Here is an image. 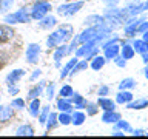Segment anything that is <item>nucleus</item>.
Instances as JSON below:
<instances>
[{"instance_id": "nucleus-20", "label": "nucleus", "mask_w": 148, "mask_h": 139, "mask_svg": "<svg viewBox=\"0 0 148 139\" xmlns=\"http://www.w3.org/2000/svg\"><path fill=\"white\" fill-rule=\"evenodd\" d=\"M116 63L119 65V67H125V65H127V60H125L123 57H117V56H116Z\"/></svg>"}, {"instance_id": "nucleus-24", "label": "nucleus", "mask_w": 148, "mask_h": 139, "mask_svg": "<svg viewBox=\"0 0 148 139\" xmlns=\"http://www.w3.org/2000/svg\"><path fill=\"white\" fill-rule=\"evenodd\" d=\"M60 122H62V124H68L69 122V118H68V116H60Z\"/></svg>"}, {"instance_id": "nucleus-23", "label": "nucleus", "mask_w": 148, "mask_h": 139, "mask_svg": "<svg viewBox=\"0 0 148 139\" xmlns=\"http://www.w3.org/2000/svg\"><path fill=\"white\" fill-rule=\"evenodd\" d=\"M22 74H23V73L20 71V70H18V71H17V73H12V74H11V76H9V79H12V81H16V79H18V77H20V76H22Z\"/></svg>"}, {"instance_id": "nucleus-25", "label": "nucleus", "mask_w": 148, "mask_h": 139, "mask_svg": "<svg viewBox=\"0 0 148 139\" xmlns=\"http://www.w3.org/2000/svg\"><path fill=\"white\" fill-rule=\"evenodd\" d=\"M106 93H108V88H106V87H102L100 91H99V94H100V96H105Z\"/></svg>"}, {"instance_id": "nucleus-21", "label": "nucleus", "mask_w": 148, "mask_h": 139, "mask_svg": "<svg viewBox=\"0 0 148 139\" xmlns=\"http://www.w3.org/2000/svg\"><path fill=\"white\" fill-rule=\"evenodd\" d=\"M59 107H60V110H65V111L69 110V104H66L65 100H59Z\"/></svg>"}, {"instance_id": "nucleus-17", "label": "nucleus", "mask_w": 148, "mask_h": 139, "mask_svg": "<svg viewBox=\"0 0 148 139\" xmlns=\"http://www.w3.org/2000/svg\"><path fill=\"white\" fill-rule=\"evenodd\" d=\"M37 113H39V100H34L32 105H31V114L36 116Z\"/></svg>"}, {"instance_id": "nucleus-26", "label": "nucleus", "mask_w": 148, "mask_h": 139, "mask_svg": "<svg viewBox=\"0 0 148 139\" xmlns=\"http://www.w3.org/2000/svg\"><path fill=\"white\" fill-rule=\"evenodd\" d=\"M103 2H105V3H108V5H113V6H114V5H117V3H119V0H103Z\"/></svg>"}, {"instance_id": "nucleus-22", "label": "nucleus", "mask_w": 148, "mask_h": 139, "mask_svg": "<svg viewBox=\"0 0 148 139\" xmlns=\"http://www.w3.org/2000/svg\"><path fill=\"white\" fill-rule=\"evenodd\" d=\"M60 94H62V96H69V94H71V88H69V87H65L63 90L60 91Z\"/></svg>"}, {"instance_id": "nucleus-19", "label": "nucleus", "mask_w": 148, "mask_h": 139, "mask_svg": "<svg viewBox=\"0 0 148 139\" xmlns=\"http://www.w3.org/2000/svg\"><path fill=\"white\" fill-rule=\"evenodd\" d=\"M136 31H139V32H145V31H148V22H143L142 25H139Z\"/></svg>"}, {"instance_id": "nucleus-31", "label": "nucleus", "mask_w": 148, "mask_h": 139, "mask_svg": "<svg viewBox=\"0 0 148 139\" xmlns=\"http://www.w3.org/2000/svg\"><path fill=\"white\" fill-rule=\"evenodd\" d=\"M130 3H133V5H137V3H140V0H130Z\"/></svg>"}, {"instance_id": "nucleus-6", "label": "nucleus", "mask_w": 148, "mask_h": 139, "mask_svg": "<svg viewBox=\"0 0 148 139\" xmlns=\"http://www.w3.org/2000/svg\"><path fill=\"white\" fill-rule=\"evenodd\" d=\"M102 119H103V122H117V120H120V114L114 113V110L105 111V114Z\"/></svg>"}, {"instance_id": "nucleus-10", "label": "nucleus", "mask_w": 148, "mask_h": 139, "mask_svg": "<svg viewBox=\"0 0 148 139\" xmlns=\"http://www.w3.org/2000/svg\"><path fill=\"white\" fill-rule=\"evenodd\" d=\"M11 114H12L11 108H8V107H0V120H2V122L8 120L11 118Z\"/></svg>"}, {"instance_id": "nucleus-3", "label": "nucleus", "mask_w": 148, "mask_h": 139, "mask_svg": "<svg viewBox=\"0 0 148 139\" xmlns=\"http://www.w3.org/2000/svg\"><path fill=\"white\" fill-rule=\"evenodd\" d=\"M133 50H134V53H140V54L147 53V51H148V42H145V40H136L133 43Z\"/></svg>"}, {"instance_id": "nucleus-29", "label": "nucleus", "mask_w": 148, "mask_h": 139, "mask_svg": "<svg viewBox=\"0 0 148 139\" xmlns=\"http://www.w3.org/2000/svg\"><path fill=\"white\" fill-rule=\"evenodd\" d=\"M142 56H143V62H145V63H148V51H147V53H143Z\"/></svg>"}, {"instance_id": "nucleus-5", "label": "nucleus", "mask_w": 148, "mask_h": 139, "mask_svg": "<svg viewBox=\"0 0 148 139\" xmlns=\"http://www.w3.org/2000/svg\"><path fill=\"white\" fill-rule=\"evenodd\" d=\"M6 20L8 22H26L28 17H26V14H25V9H22V11H18L16 14H12V16H9Z\"/></svg>"}, {"instance_id": "nucleus-14", "label": "nucleus", "mask_w": 148, "mask_h": 139, "mask_svg": "<svg viewBox=\"0 0 148 139\" xmlns=\"http://www.w3.org/2000/svg\"><path fill=\"white\" fill-rule=\"evenodd\" d=\"M103 65H105V59H103V57H96L91 67L94 68V70H100L102 67H103Z\"/></svg>"}, {"instance_id": "nucleus-7", "label": "nucleus", "mask_w": 148, "mask_h": 139, "mask_svg": "<svg viewBox=\"0 0 148 139\" xmlns=\"http://www.w3.org/2000/svg\"><path fill=\"white\" fill-rule=\"evenodd\" d=\"M130 100H133V94L130 91H120L117 94V102L119 104H128Z\"/></svg>"}, {"instance_id": "nucleus-13", "label": "nucleus", "mask_w": 148, "mask_h": 139, "mask_svg": "<svg viewBox=\"0 0 148 139\" xmlns=\"http://www.w3.org/2000/svg\"><path fill=\"white\" fill-rule=\"evenodd\" d=\"M17 134H18V136H22V134L31 136V134H32V128L29 127V125H26V127H20V128L17 130Z\"/></svg>"}, {"instance_id": "nucleus-27", "label": "nucleus", "mask_w": 148, "mask_h": 139, "mask_svg": "<svg viewBox=\"0 0 148 139\" xmlns=\"http://www.w3.org/2000/svg\"><path fill=\"white\" fill-rule=\"evenodd\" d=\"M12 105H17V107H23V102L20 99H17V100H14L12 102Z\"/></svg>"}, {"instance_id": "nucleus-9", "label": "nucleus", "mask_w": 148, "mask_h": 139, "mask_svg": "<svg viewBox=\"0 0 148 139\" xmlns=\"http://www.w3.org/2000/svg\"><path fill=\"white\" fill-rule=\"evenodd\" d=\"M99 105H100L105 111L114 110V102L111 100V99H105V97H102V99H99Z\"/></svg>"}, {"instance_id": "nucleus-11", "label": "nucleus", "mask_w": 148, "mask_h": 139, "mask_svg": "<svg viewBox=\"0 0 148 139\" xmlns=\"http://www.w3.org/2000/svg\"><path fill=\"white\" fill-rule=\"evenodd\" d=\"M120 90H128V88H133V87H136V81L131 77H128V79H123L122 82H120Z\"/></svg>"}, {"instance_id": "nucleus-2", "label": "nucleus", "mask_w": 148, "mask_h": 139, "mask_svg": "<svg viewBox=\"0 0 148 139\" xmlns=\"http://www.w3.org/2000/svg\"><path fill=\"white\" fill-rule=\"evenodd\" d=\"M145 107H148V100L147 99H136L134 102L130 100L128 102V108H131V110H142V108H145Z\"/></svg>"}, {"instance_id": "nucleus-8", "label": "nucleus", "mask_w": 148, "mask_h": 139, "mask_svg": "<svg viewBox=\"0 0 148 139\" xmlns=\"http://www.w3.org/2000/svg\"><path fill=\"white\" fill-rule=\"evenodd\" d=\"M133 56H134V50H133V45H128V43H125L122 46V57L125 60H128V59H133Z\"/></svg>"}, {"instance_id": "nucleus-30", "label": "nucleus", "mask_w": 148, "mask_h": 139, "mask_svg": "<svg viewBox=\"0 0 148 139\" xmlns=\"http://www.w3.org/2000/svg\"><path fill=\"white\" fill-rule=\"evenodd\" d=\"M142 40L148 42V31H145V32H143V39H142Z\"/></svg>"}, {"instance_id": "nucleus-15", "label": "nucleus", "mask_w": 148, "mask_h": 139, "mask_svg": "<svg viewBox=\"0 0 148 139\" xmlns=\"http://www.w3.org/2000/svg\"><path fill=\"white\" fill-rule=\"evenodd\" d=\"M14 0H0V11H8Z\"/></svg>"}, {"instance_id": "nucleus-32", "label": "nucleus", "mask_w": 148, "mask_h": 139, "mask_svg": "<svg viewBox=\"0 0 148 139\" xmlns=\"http://www.w3.org/2000/svg\"><path fill=\"white\" fill-rule=\"evenodd\" d=\"M145 77L148 79V63H147V68H145Z\"/></svg>"}, {"instance_id": "nucleus-28", "label": "nucleus", "mask_w": 148, "mask_h": 139, "mask_svg": "<svg viewBox=\"0 0 148 139\" xmlns=\"http://www.w3.org/2000/svg\"><path fill=\"white\" fill-rule=\"evenodd\" d=\"M133 134H134V136H143V134H145V133H143L142 130H136V131H134Z\"/></svg>"}, {"instance_id": "nucleus-18", "label": "nucleus", "mask_w": 148, "mask_h": 139, "mask_svg": "<svg viewBox=\"0 0 148 139\" xmlns=\"http://www.w3.org/2000/svg\"><path fill=\"white\" fill-rule=\"evenodd\" d=\"M83 119H85V116H83L82 113H76V114H74V118H73L74 124H82Z\"/></svg>"}, {"instance_id": "nucleus-12", "label": "nucleus", "mask_w": 148, "mask_h": 139, "mask_svg": "<svg viewBox=\"0 0 148 139\" xmlns=\"http://www.w3.org/2000/svg\"><path fill=\"white\" fill-rule=\"evenodd\" d=\"M39 53V46L37 45H31L29 48H28V57H29V62H34V57H36V54Z\"/></svg>"}, {"instance_id": "nucleus-16", "label": "nucleus", "mask_w": 148, "mask_h": 139, "mask_svg": "<svg viewBox=\"0 0 148 139\" xmlns=\"http://www.w3.org/2000/svg\"><path fill=\"white\" fill-rule=\"evenodd\" d=\"M117 128H122L123 131H130V130H131L130 124H128V122H125V120H120V122L117 124Z\"/></svg>"}, {"instance_id": "nucleus-4", "label": "nucleus", "mask_w": 148, "mask_h": 139, "mask_svg": "<svg viewBox=\"0 0 148 139\" xmlns=\"http://www.w3.org/2000/svg\"><path fill=\"white\" fill-rule=\"evenodd\" d=\"M119 53V45H108V46H105V56H106V59H114L116 56H117Z\"/></svg>"}, {"instance_id": "nucleus-1", "label": "nucleus", "mask_w": 148, "mask_h": 139, "mask_svg": "<svg viewBox=\"0 0 148 139\" xmlns=\"http://www.w3.org/2000/svg\"><path fill=\"white\" fill-rule=\"evenodd\" d=\"M49 8V5L48 3H45V2H39L34 6V11H32V17L34 19H40L43 14L46 12V9Z\"/></svg>"}]
</instances>
